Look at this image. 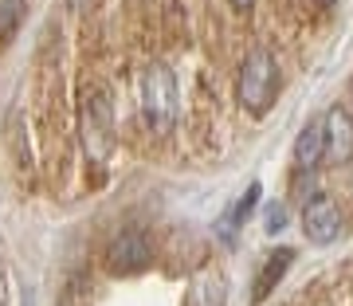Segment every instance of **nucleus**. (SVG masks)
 Masks as SVG:
<instances>
[{
    "label": "nucleus",
    "mask_w": 353,
    "mask_h": 306,
    "mask_svg": "<svg viewBox=\"0 0 353 306\" xmlns=\"http://www.w3.org/2000/svg\"><path fill=\"white\" fill-rule=\"evenodd\" d=\"M275 94H279V59L267 48H252L248 59L240 63V75H236V102L248 114L263 118L275 106Z\"/></svg>",
    "instance_id": "f257e3e1"
},
{
    "label": "nucleus",
    "mask_w": 353,
    "mask_h": 306,
    "mask_svg": "<svg viewBox=\"0 0 353 306\" xmlns=\"http://www.w3.org/2000/svg\"><path fill=\"white\" fill-rule=\"evenodd\" d=\"M141 110L157 134H169L176 126V110H181V90H176V75L165 63L145 67L141 75Z\"/></svg>",
    "instance_id": "f03ea898"
},
{
    "label": "nucleus",
    "mask_w": 353,
    "mask_h": 306,
    "mask_svg": "<svg viewBox=\"0 0 353 306\" xmlns=\"http://www.w3.org/2000/svg\"><path fill=\"white\" fill-rule=\"evenodd\" d=\"M102 263L110 275H138L153 263V247L150 240L141 236V232H118L110 243H106V255H102Z\"/></svg>",
    "instance_id": "7ed1b4c3"
},
{
    "label": "nucleus",
    "mask_w": 353,
    "mask_h": 306,
    "mask_svg": "<svg viewBox=\"0 0 353 306\" xmlns=\"http://www.w3.org/2000/svg\"><path fill=\"white\" fill-rule=\"evenodd\" d=\"M83 145H87L90 161H106V153L114 145V114L106 94H90L83 106Z\"/></svg>",
    "instance_id": "20e7f679"
},
{
    "label": "nucleus",
    "mask_w": 353,
    "mask_h": 306,
    "mask_svg": "<svg viewBox=\"0 0 353 306\" xmlns=\"http://www.w3.org/2000/svg\"><path fill=\"white\" fill-rule=\"evenodd\" d=\"M303 232L314 247H330L341 236V208L326 192H310L303 204Z\"/></svg>",
    "instance_id": "39448f33"
},
{
    "label": "nucleus",
    "mask_w": 353,
    "mask_h": 306,
    "mask_svg": "<svg viewBox=\"0 0 353 306\" xmlns=\"http://www.w3.org/2000/svg\"><path fill=\"white\" fill-rule=\"evenodd\" d=\"M322 126H326V165H345L353 157V106L334 102L322 114Z\"/></svg>",
    "instance_id": "423d86ee"
},
{
    "label": "nucleus",
    "mask_w": 353,
    "mask_h": 306,
    "mask_svg": "<svg viewBox=\"0 0 353 306\" xmlns=\"http://www.w3.org/2000/svg\"><path fill=\"white\" fill-rule=\"evenodd\" d=\"M322 161H326V126H322V118H310L294 138V169L314 173Z\"/></svg>",
    "instance_id": "0eeeda50"
},
{
    "label": "nucleus",
    "mask_w": 353,
    "mask_h": 306,
    "mask_svg": "<svg viewBox=\"0 0 353 306\" xmlns=\"http://www.w3.org/2000/svg\"><path fill=\"white\" fill-rule=\"evenodd\" d=\"M185 306H228V279L224 271L201 267L189 283V303Z\"/></svg>",
    "instance_id": "6e6552de"
},
{
    "label": "nucleus",
    "mask_w": 353,
    "mask_h": 306,
    "mask_svg": "<svg viewBox=\"0 0 353 306\" xmlns=\"http://www.w3.org/2000/svg\"><path fill=\"white\" fill-rule=\"evenodd\" d=\"M294 247H279V252H271L267 255V263H263V271L255 275V283H252V306H259L267 298V294L275 291L279 283H283V275L290 271V263H294Z\"/></svg>",
    "instance_id": "1a4fd4ad"
},
{
    "label": "nucleus",
    "mask_w": 353,
    "mask_h": 306,
    "mask_svg": "<svg viewBox=\"0 0 353 306\" xmlns=\"http://www.w3.org/2000/svg\"><path fill=\"white\" fill-rule=\"evenodd\" d=\"M24 12H28V0H0V48H8L24 24Z\"/></svg>",
    "instance_id": "9d476101"
},
{
    "label": "nucleus",
    "mask_w": 353,
    "mask_h": 306,
    "mask_svg": "<svg viewBox=\"0 0 353 306\" xmlns=\"http://www.w3.org/2000/svg\"><path fill=\"white\" fill-rule=\"evenodd\" d=\"M259 196H263V185H259V181H252V185L243 189V196L236 201V208H232V216H228V224H232V228H236V224H243V220H248V216L255 212V204H259Z\"/></svg>",
    "instance_id": "9b49d317"
},
{
    "label": "nucleus",
    "mask_w": 353,
    "mask_h": 306,
    "mask_svg": "<svg viewBox=\"0 0 353 306\" xmlns=\"http://www.w3.org/2000/svg\"><path fill=\"white\" fill-rule=\"evenodd\" d=\"M283 228H287V204L271 201V204H267V232H271V236H279Z\"/></svg>",
    "instance_id": "f8f14e48"
},
{
    "label": "nucleus",
    "mask_w": 353,
    "mask_h": 306,
    "mask_svg": "<svg viewBox=\"0 0 353 306\" xmlns=\"http://www.w3.org/2000/svg\"><path fill=\"white\" fill-rule=\"evenodd\" d=\"M228 4H232V8H236V12H248V8H252L255 0H228Z\"/></svg>",
    "instance_id": "ddd939ff"
},
{
    "label": "nucleus",
    "mask_w": 353,
    "mask_h": 306,
    "mask_svg": "<svg viewBox=\"0 0 353 306\" xmlns=\"http://www.w3.org/2000/svg\"><path fill=\"white\" fill-rule=\"evenodd\" d=\"M67 4H71L75 12H87V8H90V4H94V0H67Z\"/></svg>",
    "instance_id": "4468645a"
},
{
    "label": "nucleus",
    "mask_w": 353,
    "mask_h": 306,
    "mask_svg": "<svg viewBox=\"0 0 353 306\" xmlns=\"http://www.w3.org/2000/svg\"><path fill=\"white\" fill-rule=\"evenodd\" d=\"M318 8H334V4H338V0H314Z\"/></svg>",
    "instance_id": "2eb2a0df"
},
{
    "label": "nucleus",
    "mask_w": 353,
    "mask_h": 306,
    "mask_svg": "<svg viewBox=\"0 0 353 306\" xmlns=\"http://www.w3.org/2000/svg\"><path fill=\"white\" fill-rule=\"evenodd\" d=\"M0 306H8V298H4V291H0Z\"/></svg>",
    "instance_id": "dca6fc26"
},
{
    "label": "nucleus",
    "mask_w": 353,
    "mask_h": 306,
    "mask_svg": "<svg viewBox=\"0 0 353 306\" xmlns=\"http://www.w3.org/2000/svg\"><path fill=\"white\" fill-rule=\"evenodd\" d=\"M350 94H353V87H350Z\"/></svg>",
    "instance_id": "f3484780"
}]
</instances>
